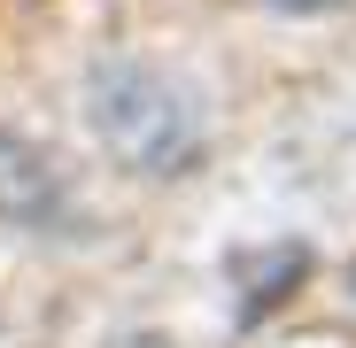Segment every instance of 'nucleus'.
<instances>
[{
	"label": "nucleus",
	"mask_w": 356,
	"mask_h": 348,
	"mask_svg": "<svg viewBox=\"0 0 356 348\" xmlns=\"http://www.w3.org/2000/svg\"><path fill=\"white\" fill-rule=\"evenodd\" d=\"M86 124H93V140L124 170H140V179H178V170L202 163L194 101L163 70H147V63H101L93 85H86Z\"/></svg>",
	"instance_id": "1"
},
{
	"label": "nucleus",
	"mask_w": 356,
	"mask_h": 348,
	"mask_svg": "<svg viewBox=\"0 0 356 348\" xmlns=\"http://www.w3.org/2000/svg\"><path fill=\"white\" fill-rule=\"evenodd\" d=\"M0 217L24 224V232H78V186L63 155H47L24 132H0Z\"/></svg>",
	"instance_id": "2"
},
{
	"label": "nucleus",
	"mask_w": 356,
	"mask_h": 348,
	"mask_svg": "<svg viewBox=\"0 0 356 348\" xmlns=\"http://www.w3.org/2000/svg\"><path fill=\"white\" fill-rule=\"evenodd\" d=\"M279 16H325V8H341V0H271Z\"/></svg>",
	"instance_id": "3"
}]
</instances>
